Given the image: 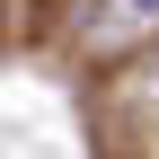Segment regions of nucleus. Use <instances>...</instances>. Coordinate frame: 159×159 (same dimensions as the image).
<instances>
[{"label":"nucleus","mask_w":159,"mask_h":159,"mask_svg":"<svg viewBox=\"0 0 159 159\" xmlns=\"http://www.w3.org/2000/svg\"><path fill=\"white\" fill-rule=\"evenodd\" d=\"M124 9H142V18H159V0H124Z\"/></svg>","instance_id":"obj_1"}]
</instances>
